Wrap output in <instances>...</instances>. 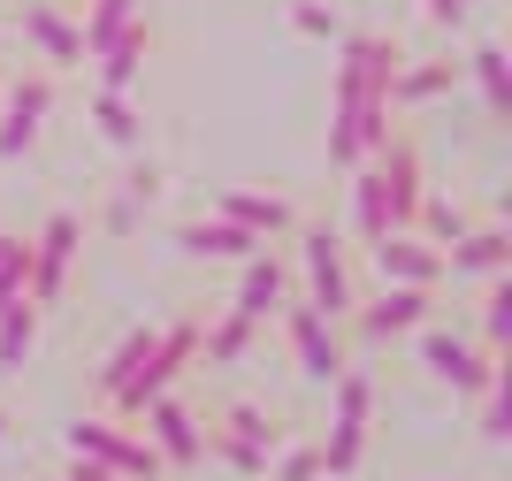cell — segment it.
Returning a JSON list of instances; mask_svg holds the SVG:
<instances>
[{
    "mask_svg": "<svg viewBox=\"0 0 512 481\" xmlns=\"http://www.w3.org/2000/svg\"><path fill=\"white\" fill-rule=\"evenodd\" d=\"M398 46L383 31H344L337 54V107H329V161L360 168L390 138V77H398Z\"/></svg>",
    "mask_w": 512,
    "mask_h": 481,
    "instance_id": "obj_1",
    "label": "cell"
},
{
    "mask_svg": "<svg viewBox=\"0 0 512 481\" xmlns=\"http://www.w3.org/2000/svg\"><path fill=\"white\" fill-rule=\"evenodd\" d=\"M299 268H306V314H321V321H352V306H360V291H352V260H344V245H337V230L329 222H314V230H299Z\"/></svg>",
    "mask_w": 512,
    "mask_h": 481,
    "instance_id": "obj_2",
    "label": "cell"
},
{
    "mask_svg": "<svg viewBox=\"0 0 512 481\" xmlns=\"http://www.w3.org/2000/svg\"><path fill=\"white\" fill-rule=\"evenodd\" d=\"M77 252H85V222H77V214H46V230L31 237V260H23V298H31L39 314H46V306H62Z\"/></svg>",
    "mask_w": 512,
    "mask_h": 481,
    "instance_id": "obj_3",
    "label": "cell"
},
{
    "mask_svg": "<svg viewBox=\"0 0 512 481\" xmlns=\"http://www.w3.org/2000/svg\"><path fill=\"white\" fill-rule=\"evenodd\" d=\"M413 352H421V367H428L436 382H451L459 398H482V390L497 382V367H505V359L482 352L474 336H451V329H436V321H421V329H413Z\"/></svg>",
    "mask_w": 512,
    "mask_h": 481,
    "instance_id": "obj_4",
    "label": "cell"
},
{
    "mask_svg": "<svg viewBox=\"0 0 512 481\" xmlns=\"http://www.w3.org/2000/svg\"><path fill=\"white\" fill-rule=\"evenodd\" d=\"M337 420H329V436L314 443L321 451V474H352V466L367 459V420H375V382L360 375V367H344L337 382Z\"/></svg>",
    "mask_w": 512,
    "mask_h": 481,
    "instance_id": "obj_5",
    "label": "cell"
},
{
    "mask_svg": "<svg viewBox=\"0 0 512 481\" xmlns=\"http://www.w3.org/2000/svg\"><path fill=\"white\" fill-rule=\"evenodd\" d=\"M69 451L85 466H100V474H115V481H153L161 474L153 443L138 436V428H123V420H69Z\"/></svg>",
    "mask_w": 512,
    "mask_h": 481,
    "instance_id": "obj_6",
    "label": "cell"
},
{
    "mask_svg": "<svg viewBox=\"0 0 512 481\" xmlns=\"http://www.w3.org/2000/svg\"><path fill=\"white\" fill-rule=\"evenodd\" d=\"M207 443L222 451V466H230V474L260 481V474H268V459L283 451V428L260 413V405H222V420L207 428Z\"/></svg>",
    "mask_w": 512,
    "mask_h": 481,
    "instance_id": "obj_7",
    "label": "cell"
},
{
    "mask_svg": "<svg viewBox=\"0 0 512 481\" xmlns=\"http://www.w3.org/2000/svg\"><path fill=\"white\" fill-rule=\"evenodd\" d=\"M46 115H54V69H31V77L0 84V161H16V153L39 146Z\"/></svg>",
    "mask_w": 512,
    "mask_h": 481,
    "instance_id": "obj_8",
    "label": "cell"
},
{
    "mask_svg": "<svg viewBox=\"0 0 512 481\" xmlns=\"http://www.w3.org/2000/svg\"><path fill=\"white\" fill-rule=\"evenodd\" d=\"M367 260H375V275L398 283V291H444V252L428 245V237H413V230H383L367 245Z\"/></svg>",
    "mask_w": 512,
    "mask_h": 481,
    "instance_id": "obj_9",
    "label": "cell"
},
{
    "mask_svg": "<svg viewBox=\"0 0 512 481\" xmlns=\"http://www.w3.org/2000/svg\"><path fill=\"white\" fill-rule=\"evenodd\" d=\"M138 420H146V443H153V459H161V474H169V466H199V459H207V428H199V413L176 398V390H169V398H153Z\"/></svg>",
    "mask_w": 512,
    "mask_h": 481,
    "instance_id": "obj_10",
    "label": "cell"
},
{
    "mask_svg": "<svg viewBox=\"0 0 512 481\" xmlns=\"http://www.w3.org/2000/svg\"><path fill=\"white\" fill-rule=\"evenodd\" d=\"M283 336H291V359H299V375L306 382H329L352 367V352H344V336H337V321H321V314H306V306H283Z\"/></svg>",
    "mask_w": 512,
    "mask_h": 481,
    "instance_id": "obj_11",
    "label": "cell"
},
{
    "mask_svg": "<svg viewBox=\"0 0 512 481\" xmlns=\"http://www.w3.org/2000/svg\"><path fill=\"white\" fill-rule=\"evenodd\" d=\"M214 214H222V222H237L245 237H260V245H268V237H291V230H299V207H291L283 191L222 184V191H214Z\"/></svg>",
    "mask_w": 512,
    "mask_h": 481,
    "instance_id": "obj_12",
    "label": "cell"
},
{
    "mask_svg": "<svg viewBox=\"0 0 512 481\" xmlns=\"http://www.w3.org/2000/svg\"><path fill=\"white\" fill-rule=\"evenodd\" d=\"M428 314H436V291H398V283H383L375 306H352V329H360V344H398V336H413Z\"/></svg>",
    "mask_w": 512,
    "mask_h": 481,
    "instance_id": "obj_13",
    "label": "cell"
},
{
    "mask_svg": "<svg viewBox=\"0 0 512 481\" xmlns=\"http://www.w3.org/2000/svg\"><path fill=\"white\" fill-rule=\"evenodd\" d=\"M146 62H153V16H138L130 31H115V39L92 54V84H100V92H138V84H146Z\"/></svg>",
    "mask_w": 512,
    "mask_h": 481,
    "instance_id": "obj_14",
    "label": "cell"
},
{
    "mask_svg": "<svg viewBox=\"0 0 512 481\" xmlns=\"http://www.w3.org/2000/svg\"><path fill=\"white\" fill-rule=\"evenodd\" d=\"M512 268V237L497 222H474L459 245H444V283H497Z\"/></svg>",
    "mask_w": 512,
    "mask_h": 481,
    "instance_id": "obj_15",
    "label": "cell"
},
{
    "mask_svg": "<svg viewBox=\"0 0 512 481\" xmlns=\"http://www.w3.org/2000/svg\"><path fill=\"white\" fill-rule=\"evenodd\" d=\"M23 39L39 46L46 69H77L85 62V39H77V16L62 0H23Z\"/></svg>",
    "mask_w": 512,
    "mask_h": 481,
    "instance_id": "obj_16",
    "label": "cell"
},
{
    "mask_svg": "<svg viewBox=\"0 0 512 481\" xmlns=\"http://www.w3.org/2000/svg\"><path fill=\"white\" fill-rule=\"evenodd\" d=\"M237 268H245V275H237V306H230V314H245L260 329L268 314H283V298H291V268H283L268 245H260L253 260H237Z\"/></svg>",
    "mask_w": 512,
    "mask_h": 481,
    "instance_id": "obj_17",
    "label": "cell"
},
{
    "mask_svg": "<svg viewBox=\"0 0 512 481\" xmlns=\"http://www.w3.org/2000/svg\"><path fill=\"white\" fill-rule=\"evenodd\" d=\"M176 252H192V260H253L260 237H245L222 214H192V222H176Z\"/></svg>",
    "mask_w": 512,
    "mask_h": 481,
    "instance_id": "obj_18",
    "label": "cell"
},
{
    "mask_svg": "<svg viewBox=\"0 0 512 481\" xmlns=\"http://www.w3.org/2000/svg\"><path fill=\"white\" fill-rule=\"evenodd\" d=\"M451 84H459V62H398V77H390V107L444 100Z\"/></svg>",
    "mask_w": 512,
    "mask_h": 481,
    "instance_id": "obj_19",
    "label": "cell"
},
{
    "mask_svg": "<svg viewBox=\"0 0 512 481\" xmlns=\"http://www.w3.org/2000/svg\"><path fill=\"white\" fill-rule=\"evenodd\" d=\"M92 123H100L107 146H123V153L146 146V115L130 107V92H92Z\"/></svg>",
    "mask_w": 512,
    "mask_h": 481,
    "instance_id": "obj_20",
    "label": "cell"
},
{
    "mask_svg": "<svg viewBox=\"0 0 512 481\" xmlns=\"http://www.w3.org/2000/svg\"><path fill=\"white\" fill-rule=\"evenodd\" d=\"M146 16V0H85V16H77V39H85V62L100 54L115 31H130V23Z\"/></svg>",
    "mask_w": 512,
    "mask_h": 481,
    "instance_id": "obj_21",
    "label": "cell"
},
{
    "mask_svg": "<svg viewBox=\"0 0 512 481\" xmlns=\"http://www.w3.org/2000/svg\"><path fill=\"white\" fill-rule=\"evenodd\" d=\"M467 230H474V214L459 207V199H436V191H421V207H413V237H428V245L444 252V245H459Z\"/></svg>",
    "mask_w": 512,
    "mask_h": 481,
    "instance_id": "obj_22",
    "label": "cell"
},
{
    "mask_svg": "<svg viewBox=\"0 0 512 481\" xmlns=\"http://www.w3.org/2000/svg\"><path fill=\"white\" fill-rule=\"evenodd\" d=\"M39 352V306L16 298L8 314H0V375H23V359Z\"/></svg>",
    "mask_w": 512,
    "mask_h": 481,
    "instance_id": "obj_23",
    "label": "cell"
},
{
    "mask_svg": "<svg viewBox=\"0 0 512 481\" xmlns=\"http://www.w3.org/2000/svg\"><path fill=\"white\" fill-rule=\"evenodd\" d=\"M352 230H360V245H375V237L390 230V199H383V184H375V168H352Z\"/></svg>",
    "mask_w": 512,
    "mask_h": 481,
    "instance_id": "obj_24",
    "label": "cell"
},
{
    "mask_svg": "<svg viewBox=\"0 0 512 481\" xmlns=\"http://www.w3.org/2000/svg\"><path fill=\"white\" fill-rule=\"evenodd\" d=\"M474 84H482V107H490L497 123L512 115V62H505V46H474Z\"/></svg>",
    "mask_w": 512,
    "mask_h": 481,
    "instance_id": "obj_25",
    "label": "cell"
},
{
    "mask_svg": "<svg viewBox=\"0 0 512 481\" xmlns=\"http://www.w3.org/2000/svg\"><path fill=\"white\" fill-rule=\"evenodd\" d=\"M245 344H253V321H245V314H222L214 329H199L207 367H237V359H245Z\"/></svg>",
    "mask_w": 512,
    "mask_h": 481,
    "instance_id": "obj_26",
    "label": "cell"
},
{
    "mask_svg": "<svg viewBox=\"0 0 512 481\" xmlns=\"http://www.w3.org/2000/svg\"><path fill=\"white\" fill-rule=\"evenodd\" d=\"M505 344H512V283L497 275V283H482V352L505 359Z\"/></svg>",
    "mask_w": 512,
    "mask_h": 481,
    "instance_id": "obj_27",
    "label": "cell"
},
{
    "mask_svg": "<svg viewBox=\"0 0 512 481\" xmlns=\"http://www.w3.org/2000/svg\"><path fill=\"white\" fill-rule=\"evenodd\" d=\"M146 352H153V329H130L123 344L107 352V367H100V398H115V390H123V382L146 367Z\"/></svg>",
    "mask_w": 512,
    "mask_h": 481,
    "instance_id": "obj_28",
    "label": "cell"
},
{
    "mask_svg": "<svg viewBox=\"0 0 512 481\" xmlns=\"http://www.w3.org/2000/svg\"><path fill=\"white\" fill-rule=\"evenodd\" d=\"M482 436H490V443L512 436V382H505V367H497V382L482 390Z\"/></svg>",
    "mask_w": 512,
    "mask_h": 481,
    "instance_id": "obj_29",
    "label": "cell"
},
{
    "mask_svg": "<svg viewBox=\"0 0 512 481\" xmlns=\"http://www.w3.org/2000/svg\"><path fill=\"white\" fill-rule=\"evenodd\" d=\"M291 31H306V39H344V16L321 8V0H299V8H291Z\"/></svg>",
    "mask_w": 512,
    "mask_h": 481,
    "instance_id": "obj_30",
    "label": "cell"
},
{
    "mask_svg": "<svg viewBox=\"0 0 512 481\" xmlns=\"http://www.w3.org/2000/svg\"><path fill=\"white\" fill-rule=\"evenodd\" d=\"M268 466H276L268 481H321V451H314V443H299V451H276Z\"/></svg>",
    "mask_w": 512,
    "mask_h": 481,
    "instance_id": "obj_31",
    "label": "cell"
},
{
    "mask_svg": "<svg viewBox=\"0 0 512 481\" xmlns=\"http://www.w3.org/2000/svg\"><path fill=\"white\" fill-rule=\"evenodd\" d=\"M123 191L138 199V207H153V199H161V168H153V161H138V168L123 176Z\"/></svg>",
    "mask_w": 512,
    "mask_h": 481,
    "instance_id": "obj_32",
    "label": "cell"
},
{
    "mask_svg": "<svg viewBox=\"0 0 512 481\" xmlns=\"http://www.w3.org/2000/svg\"><path fill=\"white\" fill-rule=\"evenodd\" d=\"M100 230H107V237H130V230H138V199H130V191H123V199H107Z\"/></svg>",
    "mask_w": 512,
    "mask_h": 481,
    "instance_id": "obj_33",
    "label": "cell"
},
{
    "mask_svg": "<svg viewBox=\"0 0 512 481\" xmlns=\"http://www.w3.org/2000/svg\"><path fill=\"white\" fill-rule=\"evenodd\" d=\"M23 260H31V252H16V260H0V314H8V306L23 298Z\"/></svg>",
    "mask_w": 512,
    "mask_h": 481,
    "instance_id": "obj_34",
    "label": "cell"
},
{
    "mask_svg": "<svg viewBox=\"0 0 512 481\" xmlns=\"http://www.w3.org/2000/svg\"><path fill=\"white\" fill-rule=\"evenodd\" d=\"M421 16L444 23V31H459V23H467V0H421Z\"/></svg>",
    "mask_w": 512,
    "mask_h": 481,
    "instance_id": "obj_35",
    "label": "cell"
},
{
    "mask_svg": "<svg viewBox=\"0 0 512 481\" xmlns=\"http://www.w3.org/2000/svg\"><path fill=\"white\" fill-rule=\"evenodd\" d=\"M69 481H115V474H100V466H85V459H77V466H69Z\"/></svg>",
    "mask_w": 512,
    "mask_h": 481,
    "instance_id": "obj_36",
    "label": "cell"
},
{
    "mask_svg": "<svg viewBox=\"0 0 512 481\" xmlns=\"http://www.w3.org/2000/svg\"><path fill=\"white\" fill-rule=\"evenodd\" d=\"M0 436H8V413H0Z\"/></svg>",
    "mask_w": 512,
    "mask_h": 481,
    "instance_id": "obj_37",
    "label": "cell"
}]
</instances>
